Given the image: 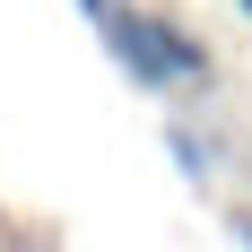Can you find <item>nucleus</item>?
I'll return each mask as SVG.
<instances>
[{
	"label": "nucleus",
	"mask_w": 252,
	"mask_h": 252,
	"mask_svg": "<svg viewBox=\"0 0 252 252\" xmlns=\"http://www.w3.org/2000/svg\"><path fill=\"white\" fill-rule=\"evenodd\" d=\"M96 35H104L113 70H122L139 96H183V87H209V78H218L209 44H200L183 18H157V9H130V0H113V9L96 18Z\"/></svg>",
	"instance_id": "1"
},
{
	"label": "nucleus",
	"mask_w": 252,
	"mask_h": 252,
	"mask_svg": "<svg viewBox=\"0 0 252 252\" xmlns=\"http://www.w3.org/2000/svg\"><path fill=\"white\" fill-rule=\"evenodd\" d=\"M165 148H174V165H183V174H191V183H209V174H218V157H209V139H191V130H165Z\"/></svg>",
	"instance_id": "2"
},
{
	"label": "nucleus",
	"mask_w": 252,
	"mask_h": 252,
	"mask_svg": "<svg viewBox=\"0 0 252 252\" xmlns=\"http://www.w3.org/2000/svg\"><path fill=\"white\" fill-rule=\"evenodd\" d=\"M104 9H113V0H78V18H87V26H96V18H104Z\"/></svg>",
	"instance_id": "3"
},
{
	"label": "nucleus",
	"mask_w": 252,
	"mask_h": 252,
	"mask_svg": "<svg viewBox=\"0 0 252 252\" xmlns=\"http://www.w3.org/2000/svg\"><path fill=\"white\" fill-rule=\"evenodd\" d=\"M235 244H244V252H252V218H235Z\"/></svg>",
	"instance_id": "4"
},
{
	"label": "nucleus",
	"mask_w": 252,
	"mask_h": 252,
	"mask_svg": "<svg viewBox=\"0 0 252 252\" xmlns=\"http://www.w3.org/2000/svg\"><path fill=\"white\" fill-rule=\"evenodd\" d=\"M235 9H244V18H252V0H235Z\"/></svg>",
	"instance_id": "5"
}]
</instances>
